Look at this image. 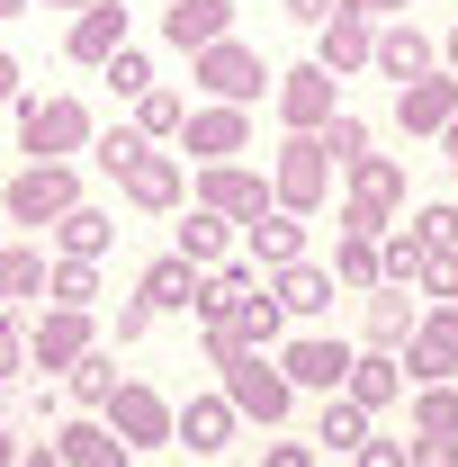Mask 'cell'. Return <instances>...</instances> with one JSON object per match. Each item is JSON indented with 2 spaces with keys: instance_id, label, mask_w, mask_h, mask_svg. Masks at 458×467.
Returning <instances> with one entry per match:
<instances>
[{
  "instance_id": "f1b7e54d",
  "label": "cell",
  "mask_w": 458,
  "mask_h": 467,
  "mask_svg": "<svg viewBox=\"0 0 458 467\" xmlns=\"http://www.w3.org/2000/svg\"><path fill=\"white\" fill-rule=\"evenodd\" d=\"M46 279H55V261L36 252V243H0V306L18 315L27 296H46Z\"/></svg>"
},
{
  "instance_id": "8992f818",
  "label": "cell",
  "mask_w": 458,
  "mask_h": 467,
  "mask_svg": "<svg viewBox=\"0 0 458 467\" xmlns=\"http://www.w3.org/2000/svg\"><path fill=\"white\" fill-rule=\"evenodd\" d=\"M270 198H279L287 216H315V207L333 198V153H324V135H287L279 153H270Z\"/></svg>"
},
{
  "instance_id": "60d3db41",
  "label": "cell",
  "mask_w": 458,
  "mask_h": 467,
  "mask_svg": "<svg viewBox=\"0 0 458 467\" xmlns=\"http://www.w3.org/2000/svg\"><path fill=\"white\" fill-rule=\"evenodd\" d=\"M378 261H387V288H422V243H413L404 225L378 243Z\"/></svg>"
},
{
  "instance_id": "f907efd6",
  "label": "cell",
  "mask_w": 458,
  "mask_h": 467,
  "mask_svg": "<svg viewBox=\"0 0 458 467\" xmlns=\"http://www.w3.org/2000/svg\"><path fill=\"white\" fill-rule=\"evenodd\" d=\"M359 467H404V441H369V450H359Z\"/></svg>"
},
{
  "instance_id": "f546056e",
  "label": "cell",
  "mask_w": 458,
  "mask_h": 467,
  "mask_svg": "<svg viewBox=\"0 0 458 467\" xmlns=\"http://www.w3.org/2000/svg\"><path fill=\"white\" fill-rule=\"evenodd\" d=\"M387 234H333V288H387V261H378Z\"/></svg>"
},
{
  "instance_id": "680465c9",
  "label": "cell",
  "mask_w": 458,
  "mask_h": 467,
  "mask_svg": "<svg viewBox=\"0 0 458 467\" xmlns=\"http://www.w3.org/2000/svg\"><path fill=\"white\" fill-rule=\"evenodd\" d=\"M441 153H450V162H458V126H450V135H441Z\"/></svg>"
},
{
  "instance_id": "ac0fdd59",
  "label": "cell",
  "mask_w": 458,
  "mask_h": 467,
  "mask_svg": "<svg viewBox=\"0 0 458 467\" xmlns=\"http://www.w3.org/2000/svg\"><path fill=\"white\" fill-rule=\"evenodd\" d=\"M117 198H126V207H144V216H172L180 198H189V162H180V153H144L135 171L117 180Z\"/></svg>"
},
{
  "instance_id": "4316f807",
  "label": "cell",
  "mask_w": 458,
  "mask_h": 467,
  "mask_svg": "<svg viewBox=\"0 0 458 467\" xmlns=\"http://www.w3.org/2000/svg\"><path fill=\"white\" fill-rule=\"evenodd\" d=\"M172 252L189 261V270H225V261H234V225H225V216H207V207H189Z\"/></svg>"
},
{
  "instance_id": "74e56055",
  "label": "cell",
  "mask_w": 458,
  "mask_h": 467,
  "mask_svg": "<svg viewBox=\"0 0 458 467\" xmlns=\"http://www.w3.org/2000/svg\"><path fill=\"white\" fill-rule=\"evenodd\" d=\"M234 333H243L252 350H279V342H287V306H279L270 288H261L252 306H243V315H234Z\"/></svg>"
},
{
  "instance_id": "52a82bcc",
  "label": "cell",
  "mask_w": 458,
  "mask_h": 467,
  "mask_svg": "<svg viewBox=\"0 0 458 467\" xmlns=\"http://www.w3.org/2000/svg\"><path fill=\"white\" fill-rule=\"evenodd\" d=\"M350 368H359V350H350L342 333H287L279 342V378L306 387V396H324V405L350 387Z\"/></svg>"
},
{
  "instance_id": "e575fe53",
  "label": "cell",
  "mask_w": 458,
  "mask_h": 467,
  "mask_svg": "<svg viewBox=\"0 0 458 467\" xmlns=\"http://www.w3.org/2000/svg\"><path fill=\"white\" fill-rule=\"evenodd\" d=\"M315 441H324V450H350V459H359V450H369L378 431H369V413L350 405V396H333V405H324V422H315Z\"/></svg>"
},
{
  "instance_id": "277c9868",
  "label": "cell",
  "mask_w": 458,
  "mask_h": 467,
  "mask_svg": "<svg viewBox=\"0 0 458 467\" xmlns=\"http://www.w3.org/2000/svg\"><path fill=\"white\" fill-rule=\"evenodd\" d=\"M216 378H225V405L243 413V422H261V431H279L287 405H297V387L279 378V350H243V359L216 368Z\"/></svg>"
},
{
  "instance_id": "2e32d148",
  "label": "cell",
  "mask_w": 458,
  "mask_h": 467,
  "mask_svg": "<svg viewBox=\"0 0 458 467\" xmlns=\"http://www.w3.org/2000/svg\"><path fill=\"white\" fill-rule=\"evenodd\" d=\"M396 126L404 135H450L458 126V72H422L396 90Z\"/></svg>"
},
{
  "instance_id": "484cf974",
  "label": "cell",
  "mask_w": 458,
  "mask_h": 467,
  "mask_svg": "<svg viewBox=\"0 0 458 467\" xmlns=\"http://www.w3.org/2000/svg\"><path fill=\"white\" fill-rule=\"evenodd\" d=\"M261 288H270V279H261L252 261H225V270H207V296H198V324H234V315H243V306H252Z\"/></svg>"
},
{
  "instance_id": "7bdbcfd3",
  "label": "cell",
  "mask_w": 458,
  "mask_h": 467,
  "mask_svg": "<svg viewBox=\"0 0 458 467\" xmlns=\"http://www.w3.org/2000/svg\"><path fill=\"white\" fill-rule=\"evenodd\" d=\"M413 296H432V306H458V252L422 261V288H413Z\"/></svg>"
},
{
  "instance_id": "f5cc1de1",
  "label": "cell",
  "mask_w": 458,
  "mask_h": 467,
  "mask_svg": "<svg viewBox=\"0 0 458 467\" xmlns=\"http://www.w3.org/2000/svg\"><path fill=\"white\" fill-rule=\"evenodd\" d=\"M359 9H369L378 27H396V18H413V0H359Z\"/></svg>"
},
{
  "instance_id": "681fc988",
  "label": "cell",
  "mask_w": 458,
  "mask_h": 467,
  "mask_svg": "<svg viewBox=\"0 0 458 467\" xmlns=\"http://www.w3.org/2000/svg\"><path fill=\"white\" fill-rule=\"evenodd\" d=\"M27 99V72H18V55H0V109H18Z\"/></svg>"
},
{
  "instance_id": "f35d334b",
  "label": "cell",
  "mask_w": 458,
  "mask_h": 467,
  "mask_svg": "<svg viewBox=\"0 0 458 467\" xmlns=\"http://www.w3.org/2000/svg\"><path fill=\"white\" fill-rule=\"evenodd\" d=\"M413 431L422 441H458V387H413Z\"/></svg>"
},
{
  "instance_id": "d590c367",
  "label": "cell",
  "mask_w": 458,
  "mask_h": 467,
  "mask_svg": "<svg viewBox=\"0 0 458 467\" xmlns=\"http://www.w3.org/2000/svg\"><path fill=\"white\" fill-rule=\"evenodd\" d=\"M99 288H109V279H99V261H55V279H46V296H55V306H72V315H90V306H99Z\"/></svg>"
},
{
  "instance_id": "9c48e42d",
  "label": "cell",
  "mask_w": 458,
  "mask_h": 467,
  "mask_svg": "<svg viewBox=\"0 0 458 467\" xmlns=\"http://www.w3.org/2000/svg\"><path fill=\"white\" fill-rule=\"evenodd\" d=\"M252 153V109H189V126H180V162H198V171H225V162H243Z\"/></svg>"
},
{
  "instance_id": "816d5d0a",
  "label": "cell",
  "mask_w": 458,
  "mask_h": 467,
  "mask_svg": "<svg viewBox=\"0 0 458 467\" xmlns=\"http://www.w3.org/2000/svg\"><path fill=\"white\" fill-rule=\"evenodd\" d=\"M333 9H342V0H287V18H306V27H324Z\"/></svg>"
},
{
  "instance_id": "8d00e7d4",
  "label": "cell",
  "mask_w": 458,
  "mask_h": 467,
  "mask_svg": "<svg viewBox=\"0 0 458 467\" xmlns=\"http://www.w3.org/2000/svg\"><path fill=\"white\" fill-rule=\"evenodd\" d=\"M144 153H153V144H144L135 126H99V135H90V162H99L109 180H126L135 162H144Z\"/></svg>"
},
{
  "instance_id": "7c38bea8",
  "label": "cell",
  "mask_w": 458,
  "mask_h": 467,
  "mask_svg": "<svg viewBox=\"0 0 458 467\" xmlns=\"http://www.w3.org/2000/svg\"><path fill=\"white\" fill-rule=\"evenodd\" d=\"M198 207H207V216H225V225L243 234V225H261L279 198H270V171H252V162H225V171H198Z\"/></svg>"
},
{
  "instance_id": "c3c4849f",
  "label": "cell",
  "mask_w": 458,
  "mask_h": 467,
  "mask_svg": "<svg viewBox=\"0 0 458 467\" xmlns=\"http://www.w3.org/2000/svg\"><path fill=\"white\" fill-rule=\"evenodd\" d=\"M261 467H315V441H261Z\"/></svg>"
},
{
  "instance_id": "cb8c5ba5",
  "label": "cell",
  "mask_w": 458,
  "mask_h": 467,
  "mask_svg": "<svg viewBox=\"0 0 458 467\" xmlns=\"http://www.w3.org/2000/svg\"><path fill=\"white\" fill-rule=\"evenodd\" d=\"M270 296L287 306V324H306V333H315V315H333V270H324V261H297V270L270 279Z\"/></svg>"
},
{
  "instance_id": "1f68e13d",
  "label": "cell",
  "mask_w": 458,
  "mask_h": 467,
  "mask_svg": "<svg viewBox=\"0 0 458 467\" xmlns=\"http://www.w3.org/2000/svg\"><path fill=\"white\" fill-rule=\"evenodd\" d=\"M126 126H135V135H144V144L162 153V144H180V126H189V99H180V90H162V81H153V90L135 99V117H126Z\"/></svg>"
},
{
  "instance_id": "6da1fadb",
  "label": "cell",
  "mask_w": 458,
  "mask_h": 467,
  "mask_svg": "<svg viewBox=\"0 0 458 467\" xmlns=\"http://www.w3.org/2000/svg\"><path fill=\"white\" fill-rule=\"evenodd\" d=\"M9 117H18V153H27V162H72V153H90V135H99L90 109H81L72 90H55V99H46V90H27Z\"/></svg>"
},
{
  "instance_id": "3957f363",
  "label": "cell",
  "mask_w": 458,
  "mask_h": 467,
  "mask_svg": "<svg viewBox=\"0 0 458 467\" xmlns=\"http://www.w3.org/2000/svg\"><path fill=\"white\" fill-rule=\"evenodd\" d=\"M72 207H81V171H72V162H27V171H9V189H0V216H9V225H46L55 234Z\"/></svg>"
},
{
  "instance_id": "ee69618b",
  "label": "cell",
  "mask_w": 458,
  "mask_h": 467,
  "mask_svg": "<svg viewBox=\"0 0 458 467\" xmlns=\"http://www.w3.org/2000/svg\"><path fill=\"white\" fill-rule=\"evenodd\" d=\"M109 333H117V342H144V333H153V306H144V296H117Z\"/></svg>"
},
{
  "instance_id": "b9f144b4",
  "label": "cell",
  "mask_w": 458,
  "mask_h": 467,
  "mask_svg": "<svg viewBox=\"0 0 458 467\" xmlns=\"http://www.w3.org/2000/svg\"><path fill=\"white\" fill-rule=\"evenodd\" d=\"M99 81H109L117 99H144V90H153V55H144V46H126V55H109Z\"/></svg>"
},
{
  "instance_id": "d6a6232c",
  "label": "cell",
  "mask_w": 458,
  "mask_h": 467,
  "mask_svg": "<svg viewBox=\"0 0 458 467\" xmlns=\"http://www.w3.org/2000/svg\"><path fill=\"white\" fill-rule=\"evenodd\" d=\"M117 387H126V378H117V350H109V342H99L81 368H72V378H63V396H72V405H90V413H109Z\"/></svg>"
},
{
  "instance_id": "7402d4cb",
  "label": "cell",
  "mask_w": 458,
  "mask_h": 467,
  "mask_svg": "<svg viewBox=\"0 0 458 467\" xmlns=\"http://www.w3.org/2000/svg\"><path fill=\"white\" fill-rule=\"evenodd\" d=\"M135 296H144L153 315H198V296H207V270H189L180 252H162V261H144Z\"/></svg>"
},
{
  "instance_id": "f6af8a7d",
  "label": "cell",
  "mask_w": 458,
  "mask_h": 467,
  "mask_svg": "<svg viewBox=\"0 0 458 467\" xmlns=\"http://www.w3.org/2000/svg\"><path fill=\"white\" fill-rule=\"evenodd\" d=\"M198 350H207V359H216V368H225V359H243V333H234V324H198Z\"/></svg>"
},
{
  "instance_id": "7dc6e473",
  "label": "cell",
  "mask_w": 458,
  "mask_h": 467,
  "mask_svg": "<svg viewBox=\"0 0 458 467\" xmlns=\"http://www.w3.org/2000/svg\"><path fill=\"white\" fill-rule=\"evenodd\" d=\"M404 467H458V441H422V431H413V441H404Z\"/></svg>"
},
{
  "instance_id": "603a6c76",
  "label": "cell",
  "mask_w": 458,
  "mask_h": 467,
  "mask_svg": "<svg viewBox=\"0 0 458 467\" xmlns=\"http://www.w3.org/2000/svg\"><path fill=\"white\" fill-rule=\"evenodd\" d=\"M162 36H172L180 55L225 46V36H234V0H172V9H162Z\"/></svg>"
},
{
  "instance_id": "4dcf8cb0",
  "label": "cell",
  "mask_w": 458,
  "mask_h": 467,
  "mask_svg": "<svg viewBox=\"0 0 458 467\" xmlns=\"http://www.w3.org/2000/svg\"><path fill=\"white\" fill-rule=\"evenodd\" d=\"M359 413H387L404 396V359H387V350H359V368H350V387H342Z\"/></svg>"
},
{
  "instance_id": "11a10c76",
  "label": "cell",
  "mask_w": 458,
  "mask_h": 467,
  "mask_svg": "<svg viewBox=\"0 0 458 467\" xmlns=\"http://www.w3.org/2000/svg\"><path fill=\"white\" fill-rule=\"evenodd\" d=\"M441 72H458V27H450V36H441Z\"/></svg>"
},
{
  "instance_id": "d4e9b609",
  "label": "cell",
  "mask_w": 458,
  "mask_h": 467,
  "mask_svg": "<svg viewBox=\"0 0 458 467\" xmlns=\"http://www.w3.org/2000/svg\"><path fill=\"white\" fill-rule=\"evenodd\" d=\"M109 252H117V216L81 198V207L55 225V261H109Z\"/></svg>"
},
{
  "instance_id": "6f0895ef",
  "label": "cell",
  "mask_w": 458,
  "mask_h": 467,
  "mask_svg": "<svg viewBox=\"0 0 458 467\" xmlns=\"http://www.w3.org/2000/svg\"><path fill=\"white\" fill-rule=\"evenodd\" d=\"M18 9H36V0H0V18H18Z\"/></svg>"
},
{
  "instance_id": "8fae6325",
  "label": "cell",
  "mask_w": 458,
  "mask_h": 467,
  "mask_svg": "<svg viewBox=\"0 0 458 467\" xmlns=\"http://www.w3.org/2000/svg\"><path fill=\"white\" fill-rule=\"evenodd\" d=\"M99 422H109V431L126 441V450H172V431H180V405H172V396H153L144 378H126V387H117V405L99 413Z\"/></svg>"
},
{
  "instance_id": "9a60e30c",
  "label": "cell",
  "mask_w": 458,
  "mask_h": 467,
  "mask_svg": "<svg viewBox=\"0 0 458 467\" xmlns=\"http://www.w3.org/2000/svg\"><path fill=\"white\" fill-rule=\"evenodd\" d=\"M404 378L413 387H450L458 378V306H422V333L404 342Z\"/></svg>"
},
{
  "instance_id": "e0dca14e",
  "label": "cell",
  "mask_w": 458,
  "mask_h": 467,
  "mask_svg": "<svg viewBox=\"0 0 458 467\" xmlns=\"http://www.w3.org/2000/svg\"><path fill=\"white\" fill-rule=\"evenodd\" d=\"M135 36H126V0H99V9H81L72 27H63V55L90 63V72H109V55H126Z\"/></svg>"
},
{
  "instance_id": "bcb514c9",
  "label": "cell",
  "mask_w": 458,
  "mask_h": 467,
  "mask_svg": "<svg viewBox=\"0 0 458 467\" xmlns=\"http://www.w3.org/2000/svg\"><path fill=\"white\" fill-rule=\"evenodd\" d=\"M18 359H27V324H18V315H0V387L18 378Z\"/></svg>"
},
{
  "instance_id": "ab89813d",
  "label": "cell",
  "mask_w": 458,
  "mask_h": 467,
  "mask_svg": "<svg viewBox=\"0 0 458 467\" xmlns=\"http://www.w3.org/2000/svg\"><path fill=\"white\" fill-rule=\"evenodd\" d=\"M324 153H333V171H359V162H369V117H333V126H324Z\"/></svg>"
},
{
  "instance_id": "5b68a950",
  "label": "cell",
  "mask_w": 458,
  "mask_h": 467,
  "mask_svg": "<svg viewBox=\"0 0 458 467\" xmlns=\"http://www.w3.org/2000/svg\"><path fill=\"white\" fill-rule=\"evenodd\" d=\"M396 216H404V162L369 153L342 189V234H396Z\"/></svg>"
},
{
  "instance_id": "7a4b0ae2",
  "label": "cell",
  "mask_w": 458,
  "mask_h": 467,
  "mask_svg": "<svg viewBox=\"0 0 458 467\" xmlns=\"http://www.w3.org/2000/svg\"><path fill=\"white\" fill-rule=\"evenodd\" d=\"M189 81L216 99V109H252L261 90H279V72L261 63V46H243V36H225V46H207V55H189Z\"/></svg>"
},
{
  "instance_id": "d6986e66",
  "label": "cell",
  "mask_w": 458,
  "mask_h": 467,
  "mask_svg": "<svg viewBox=\"0 0 458 467\" xmlns=\"http://www.w3.org/2000/svg\"><path fill=\"white\" fill-rule=\"evenodd\" d=\"M243 261H252L261 279H279V270H297V261H306V216H287V207H270L261 225H243Z\"/></svg>"
},
{
  "instance_id": "db71d44e",
  "label": "cell",
  "mask_w": 458,
  "mask_h": 467,
  "mask_svg": "<svg viewBox=\"0 0 458 467\" xmlns=\"http://www.w3.org/2000/svg\"><path fill=\"white\" fill-rule=\"evenodd\" d=\"M18 459H27V441H18V431L0 422V467H18Z\"/></svg>"
},
{
  "instance_id": "836d02e7",
  "label": "cell",
  "mask_w": 458,
  "mask_h": 467,
  "mask_svg": "<svg viewBox=\"0 0 458 467\" xmlns=\"http://www.w3.org/2000/svg\"><path fill=\"white\" fill-rule=\"evenodd\" d=\"M404 234L422 243V261H441V252H458V198H422Z\"/></svg>"
},
{
  "instance_id": "9f6ffc18",
  "label": "cell",
  "mask_w": 458,
  "mask_h": 467,
  "mask_svg": "<svg viewBox=\"0 0 458 467\" xmlns=\"http://www.w3.org/2000/svg\"><path fill=\"white\" fill-rule=\"evenodd\" d=\"M36 9H72V18H81V9H99V0H36Z\"/></svg>"
},
{
  "instance_id": "ba28073f",
  "label": "cell",
  "mask_w": 458,
  "mask_h": 467,
  "mask_svg": "<svg viewBox=\"0 0 458 467\" xmlns=\"http://www.w3.org/2000/svg\"><path fill=\"white\" fill-rule=\"evenodd\" d=\"M270 109H279V126H287V135H324V126L342 117V81H333L324 63H297V72H279Z\"/></svg>"
},
{
  "instance_id": "83f0119b",
  "label": "cell",
  "mask_w": 458,
  "mask_h": 467,
  "mask_svg": "<svg viewBox=\"0 0 458 467\" xmlns=\"http://www.w3.org/2000/svg\"><path fill=\"white\" fill-rule=\"evenodd\" d=\"M55 450H63V467H126V459H135V450L117 441L99 413H90V422H63V431H55Z\"/></svg>"
},
{
  "instance_id": "44dd1931",
  "label": "cell",
  "mask_w": 458,
  "mask_h": 467,
  "mask_svg": "<svg viewBox=\"0 0 458 467\" xmlns=\"http://www.w3.org/2000/svg\"><path fill=\"white\" fill-rule=\"evenodd\" d=\"M369 72H378V81H422V72H441V46H432V36H422V27H413V18H396V27H378V63H369Z\"/></svg>"
},
{
  "instance_id": "5bb4252c",
  "label": "cell",
  "mask_w": 458,
  "mask_h": 467,
  "mask_svg": "<svg viewBox=\"0 0 458 467\" xmlns=\"http://www.w3.org/2000/svg\"><path fill=\"white\" fill-rule=\"evenodd\" d=\"M413 333H422V296H413V288H369V296H359V350L404 359Z\"/></svg>"
},
{
  "instance_id": "4fadbf2b",
  "label": "cell",
  "mask_w": 458,
  "mask_h": 467,
  "mask_svg": "<svg viewBox=\"0 0 458 467\" xmlns=\"http://www.w3.org/2000/svg\"><path fill=\"white\" fill-rule=\"evenodd\" d=\"M315 63H324L333 81H342V72H369V63H378V18H369L359 0H342V9L315 27Z\"/></svg>"
},
{
  "instance_id": "ffe728a7",
  "label": "cell",
  "mask_w": 458,
  "mask_h": 467,
  "mask_svg": "<svg viewBox=\"0 0 458 467\" xmlns=\"http://www.w3.org/2000/svg\"><path fill=\"white\" fill-rule=\"evenodd\" d=\"M234 422H243V413L225 405V387H216V396H189V405H180L172 450H189V459H216V450H234Z\"/></svg>"
},
{
  "instance_id": "30bf717a",
  "label": "cell",
  "mask_w": 458,
  "mask_h": 467,
  "mask_svg": "<svg viewBox=\"0 0 458 467\" xmlns=\"http://www.w3.org/2000/svg\"><path fill=\"white\" fill-rule=\"evenodd\" d=\"M99 350V315H72V306H46L36 324H27V359L46 368V378H72L81 359Z\"/></svg>"
}]
</instances>
